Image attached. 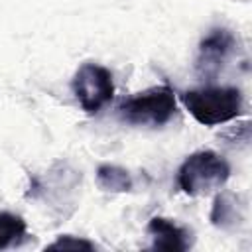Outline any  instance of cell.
<instances>
[{"mask_svg":"<svg viewBox=\"0 0 252 252\" xmlns=\"http://www.w3.org/2000/svg\"><path fill=\"white\" fill-rule=\"evenodd\" d=\"M187 112L203 126H217L236 118L242 110V94L236 87H203L179 94Z\"/></svg>","mask_w":252,"mask_h":252,"instance_id":"6da1fadb","label":"cell"},{"mask_svg":"<svg viewBox=\"0 0 252 252\" xmlns=\"http://www.w3.org/2000/svg\"><path fill=\"white\" fill-rule=\"evenodd\" d=\"M230 177L228 161L211 150L191 154L177 169V185L183 193L197 197L220 189Z\"/></svg>","mask_w":252,"mask_h":252,"instance_id":"7a4b0ae2","label":"cell"},{"mask_svg":"<svg viewBox=\"0 0 252 252\" xmlns=\"http://www.w3.org/2000/svg\"><path fill=\"white\" fill-rule=\"evenodd\" d=\"M175 93L167 85L152 87L144 93L124 98L118 104V116L136 126L158 128L171 120L175 114Z\"/></svg>","mask_w":252,"mask_h":252,"instance_id":"3957f363","label":"cell"},{"mask_svg":"<svg viewBox=\"0 0 252 252\" xmlns=\"http://www.w3.org/2000/svg\"><path fill=\"white\" fill-rule=\"evenodd\" d=\"M71 89L81 108L87 114H96L114 96L112 73L98 63H83L71 79Z\"/></svg>","mask_w":252,"mask_h":252,"instance_id":"277c9868","label":"cell"},{"mask_svg":"<svg viewBox=\"0 0 252 252\" xmlns=\"http://www.w3.org/2000/svg\"><path fill=\"white\" fill-rule=\"evenodd\" d=\"M236 49V37L226 28L211 30L199 43L195 71L203 81H215Z\"/></svg>","mask_w":252,"mask_h":252,"instance_id":"5b68a950","label":"cell"},{"mask_svg":"<svg viewBox=\"0 0 252 252\" xmlns=\"http://www.w3.org/2000/svg\"><path fill=\"white\" fill-rule=\"evenodd\" d=\"M148 234L152 236V248L154 250L181 252V250L189 248V232H187V228L179 226L171 219H163V217L150 219Z\"/></svg>","mask_w":252,"mask_h":252,"instance_id":"8992f818","label":"cell"},{"mask_svg":"<svg viewBox=\"0 0 252 252\" xmlns=\"http://www.w3.org/2000/svg\"><path fill=\"white\" fill-rule=\"evenodd\" d=\"M244 220V203L240 195L222 191L215 197L211 209V222L224 230H234Z\"/></svg>","mask_w":252,"mask_h":252,"instance_id":"52a82bcc","label":"cell"},{"mask_svg":"<svg viewBox=\"0 0 252 252\" xmlns=\"http://www.w3.org/2000/svg\"><path fill=\"white\" fill-rule=\"evenodd\" d=\"M96 181L100 189L110 191V193H126L132 189V177L124 167L104 163L96 169Z\"/></svg>","mask_w":252,"mask_h":252,"instance_id":"ba28073f","label":"cell"},{"mask_svg":"<svg viewBox=\"0 0 252 252\" xmlns=\"http://www.w3.org/2000/svg\"><path fill=\"white\" fill-rule=\"evenodd\" d=\"M26 236V220L14 213H0V250L22 242Z\"/></svg>","mask_w":252,"mask_h":252,"instance_id":"9c48e42d","label":"cell"},{"mask_svg":"<svg viewBox=\"0 0 252 252\" xmlns=\"http://www.w3.org/2000/svg\"><path fill=\"white\" fill-rule=\"evenodd\" d=\"M96 246L85 238H75V236H59L53 244L47 246V250H94Z\"/></svg>","mask_w":252,"mask_h":252,"instance_id":"30bf717a","label":"cell"}]
</instances>
